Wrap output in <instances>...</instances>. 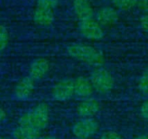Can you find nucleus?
<instances>
[{
  "instance_id": "f257e3e1",
  "label": "nucleus",
  "mask_w": 148,
  "mask_h": 139,
  "mask_svg": "<svg viewBox=\"0 0 148 139\" xmlns=\"http://www.w3.org/2000/svg\"><path fill=\"white\" fill-rule=\"evenodd\" d=\"M66 52L72 59L92 68L101 67L105 64V56L103 52L91 44L73 43L67 47Z\"/></svg>"
},
{
  "instance_id": "f03ea898",
  "label": "nucleus",
  "mask_w": 148,
  "mask_h": 139,
  "mask_svg": "<svg viewBox=\"0 0 148 139\" xmlns=\"http://www.w3.org/2000/svg\"><path fill=\"white\" fill-rule=\"evenodd\" d=\"M50 118V109L46 103H40L36 104L30 111L23 113L18 118V124L27 125L42 131L44 130Z\"/></svg>"
},
{
  "instance_id": "7ed1b4c3",
  "label": "nucleus",
  "mask_w": 148,
  "mask_h": 139,
  "mask_svg": "<svg viewBox=\"0 0 148 139\" xmlns=\"http://www.w3.org/2000/svg\"><path fill=\"white\" fill-rule=\"evenodd\" d=\"M89 79L95 91L99 94H108L114 87L115 80L112 73L103 66L94 68Z\"/></svg>"
},
{
  "instance_id": "20e7f679",
  "label": "nucleus",
  "mask_w": 148,
  "mask_h": 139,
  "mask_svg": "<svg viewBox=\"0 0 148 139\" xmlns=\"http://www.w3.org/2000/svg\"><path fill=\"white\" fill-rule=\"evenodd\" d=\"M78 30L81 36L88 41H100L105 37L104 27L101 26L95 17L79 21Z\"/></svg>"
},
{
  "instance_id": "39448f33",
  "label": "nucleus",
  "mask_w": 148,
  "mask_h": 139,
  "mask_svg": "<svg viewBox=\"0 0 148 139\" xmlns=\"http://www.w3.org/2000/svg\"><path fill=\"white\" fill-rule=\"evenodd\" d=\"M100 129L99 122L94 118H80L72 126V133L76 138H91Z\"/></svg>"
},
{
  "instance_id": "423d86ee",
  "label": "nucleus",
  "mask_w": 148,
  "mask_h": 139,
  "mask_svg": "<svg viewBox=\"0 0 148 139\" xmlns=\"http://www.w3.org/2000/svg\"><path fill=\"white\" fill-rule=\"evenodd\" d=\"M51 97L58 102H65L75 97L74 79L65 77L56 82L51 89Z\"/></svg>"
},
{
  "instance_id": "0eeeda50",
  "label": "nucleus",
  "mask_w": 148,
  "mask_h": 139,
  "mask_svg": "<svg viewBox=\"0 0 148 139\" xmlns=\"http://www.w3.org/2000/svg\"><path fill=\"white\" fill-rule=\"evenodd\" d=\"M95 20L103 27L115 25L120 20L119 10L113 5H106L99 8L95 12Z\"/></svg>"
},
{
  "instance_id": "6e6552de",
  "label": "nucleus",
  "mask_w": 148,
  "mask_h": 139,
  "mask_svg": "<svg viewBox=\"0 0 148 139\" xmlns=\"http://www.w3.org/2000/svg\"><path fill=\"white\" fill-rule=\"evenodd\" d=\"M36 81H34L29 75L23 77L18 80L14 87V96L16 99L24 101L31 97L35 90Z\"/></svg>"
},
{
  "instance_id": "1a4fd4ad",
  "label": "nucleus",
  "mask_w": 148,
  "mask_h": 139,
  "mask_svg": "<svg viewBox=\"0 0 148 139\" xmlns=\"http://www.w3.org/2000/svg\"><path fill=\"white\" fill-rule=\"evenodd\" d=\"M50 70V63L45 57H38L34 59L29 67V76L34 81L43 79Z\"/></svg>"
},
{
  "instance_id": "9d476101",
  "label": "nucleus",
  "mask_w": 148,
  "mask_h": 139,
  "mask_svg": "<svg viewBox=\"0 0 148 139\" xmlns=\"http://www.w3.org/2000/svg\"><path fill=\"white\" fill-rule=\"evenodd\" d=\"M32 20L40 27H49L55 21V10L36 5L32 13Z\"/></svg>"
},
{
  "instance_id": "9b49d317",
  "label": "nucleus",
  "mask_w": 148,
  "mask_h": 139,
  "mask_svg": "<svg viewBox=\"0 0 148 139\" xmlns=\"http://www.w3.org/2000/svg\"><path fill=\"white\" fill-rule=\"evenodd\" d=\"M101 104L94 98H85L78 104L75 111L81 118H94L99 113Z\"/></svg>"
},
{
  "instance_id": "f8f14e48",
  "label": "nucleus",
  "mask_w": 148,
  "mask_h": 139,
  "mask_svg": "<svg viewBox=\"0 0 148 139\" xmlns=\"http://www.w3.org/2000/svg\"><path fill=\"white\" fill-rule=\"evenodd\" d=\"M72 9L74 15L79 21L95 17V10L89 0H73Z\"/></svg>"
},
{
  "instance_id": "ddd939ff",
  "label": "nucleus",
  "mask_w": 148,
  "mask_h": 139,
  "mask_svg": "<svg viewBox=\"0 0 148 139\" xmlns=\"http://www.w3.org/2000/svg\"><path fill=\"white\" fill-rule=\"evenodd\" d=\"M75 96L80 98H88L95 92L94 87L89 77L85 76H79L74 79Z\"/></svg>"
},
{
  "instance_id": "4468645a",
  "label": "nucleus",
  "mask_w": 148,
  "mask_h": 139,
  "mask_svg": "<svg viewBox=\"0 0 148 139\" xmlns=\"http://www.w3.org/2000/svg\"><path fill=\"white\" fill-rule=\"evenodd\" d=\"M40 132L30 126L18 124L12 131V138L14 139H37L41 136Z\"/></svg>"
},
{
  "instance_id": "2eb2a0df",
  "label": "nucleus",
  "mask_w": 148,
  "mask_h": 139,
  "mask_svg": "<svg viewBox=\"0 0 148 139\" xmlns=\"http://www.w3.org/2000/svg\"><path fill=\"white\" fill-rule=\"evenodd\" d=\"M112 5L121 11H130L138 6V0H111Z\"/></svg>"
},
{
  "instance_id": "dca6fc26",
  "label": "nucleus",
  "mask_w": 148,
  "mask_h": 139,
  "mask_svg": "<svg viewBox=\"0 0 148 139\" xmlns=\"http://www.w3.org/2000/svg\"><path fill=\"white\" fill-rule=\"evenodd\" d=\"M9 43L10 32L3 24H0V52L3 51L8 47Z\"/></svg>"
},
{
  "instance_id": "f3484780",
  "label": "nucleus",
  "mask_w": 148,
  "mask_h": 139,
  "mask_svg": "<svg viewBox=\"0 0 148 139\" xmlns=\"http://www.w3.org/2000/svg\"><path fill=\"white\" fill-rule=\"evenodd\" d=\"M138 89L142 94L148 95V67L142 72L139 78Z\"/></svg>"
},
{
  "instance_id": "a211bd4d",
  "label": "nucleus",
  "mask_w": 148,
  "mask_h": 139,
  "mask_svg": "<svg viewBox=\"0 0 148 139\" xmlns=\"http://www.w3.org/2000/svg\"><path fill=\"white\" fill-rule=\"evenodd\" d=\"M59 4V0H36V5L55 10Z\"/></svg>"
},
{
  "instance_id": "6ab92c4d",
  "label": "nucleus",
  "mask_w": 148,
  "mask_h": 139,
  "mask_svg": "<svg viewBox=\"0 0 148 139\" xmlns=\"http://www.w3.org/2000/svg\"><path fill=\"white\" fill-rule=\"evenodd\" d=\"M100 139H123V138L114 131H106L101 133Z\"/></svg>"
},
{
  "instance_id": "aec40b11",
  "label": "nucleus",
  "mask_w": 148,
  "mask_h": 139,
  "mask_svg": "<svg viewBox=\"0 0 148 139\" xmlns=\"http://www.w3.org/2000/svg\"><path fill=\"white\" fill-rule=\"evenodd\" d=\"M140 29L148 35V13H144L141 15L139 20Z\"/></svg>"
},
{
  "instance_id": "412c9836",
  "label": "nucleus",
  "mask_w": 148,
  "mask_h": 139,
  "mask_svg": "<svg viewBox=\"0 0 148 139\" xmlns=\"http://www.w3.org/2000/svg\"><path fill=\"white\" fill-rule=\"evenodd\" d=\"M140 113L143 119L148 121V99L142 103L140 108Z\"/></svg>"
},
{
  "instance_id": "4be33fe9",
  "label": "nucleus",
  "mask_w": 148,
  "mask_h": 139,
  "mask_svg": "<svg viewBox=\"0 0 148 139\" xmlns=\"http://www.w3.org/2000/svg\"><path fill=\"white\" fill-rule=\"evenodd\" d=\"M144 13H148V0H138V6Z\"/></svg>"
},
{
  "instance_id": "5701e85b",
  "label": "nucleus",
  "mask_w": 148,
  "mask_h": 139,
  "mask_svg": "<svg viewBox=\"0 0 148 139\" xmlns=\"http://www.w3.org/2000/svg\"><path fill=\"white\" fill-rule=\"evenodd\" d=\"M7 118V113L5 111V110L2 107H0V123L3 122Z\"/></svg>"
},
{
  "instance_id": "b1692460",
  "label": "nucleus",
  "mask_w": 148,
  "mask_h": 139,
  "mask_svg": "<svg viewBox=\"0 0 148 139\" xmlns=\"http://www.w3.org/2000/svg\"><path fill=\"white\" fill-rule=\"evenodd\" d=\"M37 139H59L56 136H52V135H44V136H40Z\"/></svg>"
},
{
  "instance_id": "393cba45",
  "label": "nucleus",
  "mask_w": 148,
  "mask_h": 139,
  "mask_svg": "<svg viewBox=\"0 0 148 139\" xmlns=\"http://www.w3.org/2000/svg\"><path fill=\"white\" fill-rule=\"evenodd\" d=\"M134 139H148V135H140Z\"/></svg>"
},
{
  "instance_id": "a878e982",
  "label": "nucleus",
  "mask_w": 148,
  "mask_h": 139,
  "mask_svg": "<svg viewBox=\"0 0 148 139\" xmlns=\"http://www.w3.org/2000/svg\"><path fill=\"white\" fill-rule=\"evenodd\" d=\"M0 139H10L9 138H5V137H0Z\"/></svg>"
},
{
  "instance_id": "bb28decb",
  "label": "nucleus",
  "mask_w": 148,
  "mask_h": 139,
  "mask_svg": "<svg viewBox=\"0 0 148 139\" xmlns=\"http://www.w3.org/2000/svg\"><path fill=\"white\" fill-rule=\"evenodd\" d=\"M75 139H91V138H75Z\"/></svg>"
},
{
  "instance_id": "cd10ccee",
  "label": "nucleus",
  "mask_w": 148,
  "mask_h": 139,
  "mask_svg": "<svg viewBox=\"0 0 148 139\" xmlns=\"http://www.w3.org/2000/svg\"><path fill=\"white\" fill-rule=\"evenodd\" d=\"M90 2H93V1H95V0H89Z\"/></svg>"
}]
</instances>
